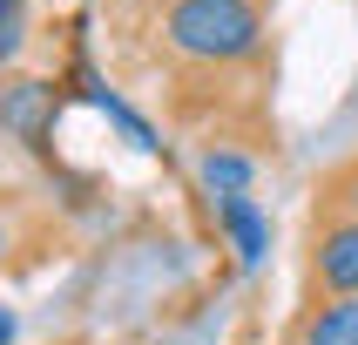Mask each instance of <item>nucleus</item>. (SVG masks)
<instances>
[{
  "mask_svg": "<svg viewBox=\"0 0 358 345\" xmlns=\"http://www.w3.org/2000/svg\"><path fill=\"white\" fill-rule=\"evenodd\" d=\"M217 223H223V237H230L243 271H257L271 258V217L257 210V197H217Z\"/></svg>",
  "mask_w": 358,
  "mask_h": 345,
  "instance_id": "nucleus-5",
  "label": "nucleus"
},
{
  "mask_svg": "<svg viewBox=\"0 0 358 345\" xmlns=\"http://www.w3.org/2000/svg\"><path fill=\"white\" fill-rule=\"evenodd\" d=\"M7 251H14V223H7V210H0V264H7Z\"/></svg>",
  "mask_w": 358,
  "mask_h": 345,
  "instance_id": "nucleus-8",
  "label": "nucleus"
},
{
  "mask_svg": "<svg viewBox=\"0 0 358 345\" xmlns=\"http://www.w3.org/2000/svg\"><path fill=\"white\" fill-rule=\"evenodd\" d=\"M304 298H358V217H311Z\"/></svg>",
  "mask_w": 358,
  "mask_h": 345,
  "instance_id": "nucleus-2",
  "label": "nucleus"
},
{
  "mask_svg": "<svg viewBox=\"0 0 358 345\" xmlns=\"http://www.w3.org/2000/svg\"><path fill=\"white\" fill-rule=\"evenodd\" d=\"M136 34L176 88H217L264 68L271 0H136Z\"/></svg>",
  "mask_w": 358,
  "mask_h": 345,
  "instance_id": "nucleus-1",
  "label": "nucleus"
},
{
  "mask_svg": "<svg viewBox=\"0 0 358 345\" xmlns=\"http://www.w3.org/2000/svg\"><path fill=\"white\" fill-rule=\"evenodd\" d=\"M196 176H203V190H210V197H250L257 162L243 156L237 142H210V149L196 156Z\"/></svg>",
  "mask_w": 358,
  "mask_h": 345,
  "instance_id": "nucleus-6",
  "label": "nucleus"
},
{
  "mask_svg": "<svg viewBox=\"0 0 358 345\" xmlns=\"http://www.w3.org/2000/svg\"><path fill=\"white\" fill-rule=\"evenodd\" d=\"M0 345H14V311L0 304Z\"/></svg>",
  "mask_w": 358,
  "mask_h": 345,
  "instance_id": "nucleus-9",
  "label": "nucleus"
},
{
  "mask_svg": "<svg viewBox=\"0 0 358 345\" xmlns=\"http://www.w3.org/2000/svg\"><path fill=\"white\" fill-rule=\"evenodd\" d=\"M27 48V0H0V61H20Z\"/></svg>",
  "mask_w": 358,
  "mask_h": 345,
  "instance_id": "nucleus-7",
  "label": "nucleus"
},
{
  "mask_svg": "<svg viewBox=\"0 0 358 345\" xmlns=\"http://www.w3.org/2000/svg\"><path fill=\"white\" fill-rule=\"evenodd\" d=\"M55 108H61L55 81H34V75H20V81H7V88H0V129H7V136H20L27 149H48Z\"/></svg>",
  "mask_w": 358,
  "mask_h": 345,
  "instance_id": "nucleus-3",
  "label": "nucleus"
},
{
  "mask_svg": "<svg viewBox=\"0 0 358 345\" xmlns=\"http://www.w3.org/2000/svg\"><path fill=\"white\" fill-rule=\"evenodd\" d=\"M284 345H358V298H304Z\"/></svg>",
  "mask_w": 358,
  "mask_h": 345,
  "instance_id": "nucleus-4",
  "label": "nucleus"
}]
</instances>
